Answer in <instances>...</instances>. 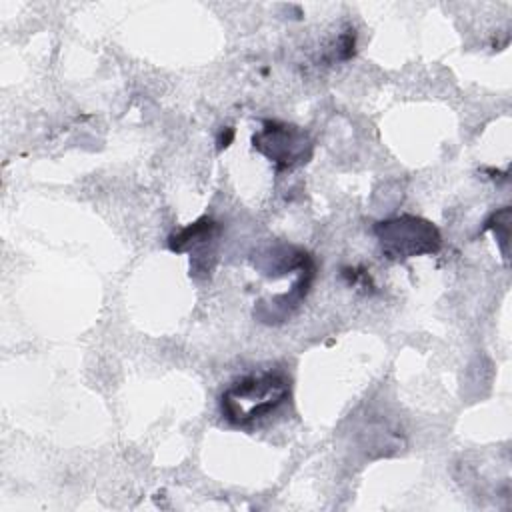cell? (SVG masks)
I'll list each match as a JSON object with an SVG mask.
<instances>
[{"label":"cell","mask_w":512,"mask_h":512,"mask_svg":"<svg viewBox=\"0 0 512 512\" xmlns=\"http://www.w3.org/2000/svg\"><path fill=\"white\" fill-rule=\"evenodd\" d=\"M216 232H218V224L212 218L202 216L196 222H192L186 228H182L176 234H172L168 244H170V250L184 252V250L198 248V246L214 240Z\"/></svg>","instance_id":"277c9868"},{"label":"cell","mask_w":512,"mask_h":512,"mask_svg":"<svg viewBox=\"0 0 512 512\" xmlns=\"http://www.w3.org/2000/svg\"><path fill=\"white\" fill-rule=\"evenodd\" d=\"M290 396V378L282 370H262L232 382L220 396L222 416L250 428L274 414Z\"/></svg>","instance_id":"6da1fadb"},{"label":"cell","mask_w":512,"mask_h":512,"mask_svg":"<svg viewBox=\"0 0 512 512\" xmlns=\"http://www.w3.org/2000/svg\"><path fill=\"white\" fill-rule=\"evenodd\" d=\"M508 218H510V210L502 208L500 212H496L492 216V220L486 224V228H494L496 240L502 244V254H506V242H508Z\"/></svg>","instance_id":"5b68a950"},{"label":"cell","mask_w":512,"mask_h":512,"mask_svg":"<svg viewBox=\"0 0 512 512\" xmlns=\"http://www.w3.org/2000/svg\"><path fill=\"white\" fill-rule=\"evenodd\" d=\"M380 250L390 260H406L422 254H434L440 248L438 228L418 216H398L374 226Z\"/></svg>","instance_id":"7a4b0ae2"},{"label":"cell","mask_w":512,"mask_h":512,"mask_svg":"<svg viewBox=\"0 0 512 512\" xmlns=\"http://www.w3.org/2000/svg\"><path fill=\"white\" fill-rule=\"evenodd\" d=\"M252 142L254 148L264 154L278 170L304 164L312 154L310 136L294 124L278 120H266L254 134Z\"/></svg>","instance_id":"3957f363"}]
</instances>
